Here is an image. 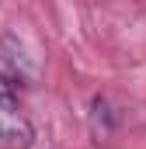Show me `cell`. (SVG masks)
<instances>
[{
	"label": "cell",
	"mask_w": 146,
	"mask_h": 149,
	"mask_svg": "<svg viewBox=\"0 0 146 149\" xmlns=\"http://www.w3.org/2000/svg\"><path fill=\"white\" fill-rule=\"evenodd\" d=\"M35 128L25 114H18L4 97H0V149H25L32 146Z\"/></svg>",
	"instance_id": "1"
},
{
	"label": "cell",
	"mask_w": 146,
	"mask_h": 149,
	"mask_svg": "<svg viewBox=\"0 0 146 149\" xmlns=\"http://www.w3.org/2000/svg\"><path fill=\"white\" fill-rule=\"evenodd\" d=\"M0 52H4V66H7V80L11 83H28V80H35V63L25 56V49H21V42L14 35H4L0 38Z\"/></svg>",
	"instance_id": "2"
},
{
	"label": "cell",
	"mask_w": 146,
	"mask_h": 149,
	"mask_svg": "<svg viewBox=\"0 0 146 149\" xmlns=\"http://www.w3.org/2000/svg\"><path fill=\"white\" fill-rule=\"evenodd\" d=\"M111 125H115L111 104L105 101V97H94V101H91V132L98 135V142L111 135Z\"/></svg>",
	"instance_id": "3"
},
{
	"label": "cell",
	"mask_w": 146,
	"mask_h": 149,
	"mask_svg": "<svg viewBox=\"0 0 146 149\" xmlns=\"http://www.w3.org/2000/svg\"><path fill=\"white\" fill-rule=\"evenodd\" d=\"M11 94H14V83L0 73V97H4V101H11Z\"/></svg>",
	"instance_id": "4"
}]
</instances>
